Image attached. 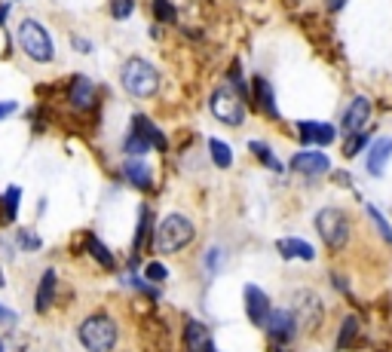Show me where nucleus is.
<instances>
[{
	"label": "nucleus",
	"mask_w": 392,
	"mask_h": 352,
	"mask_svg": "<svg viewBox=\"0 0 392 352\" xmlns=\"http://www.w3.org/2000/svg\"><path fill=\"white\" fill-rule=\"evenodd\" d=\"M224 261V252H221V248H209V252H205V270H209V273H221V264Z\"/></svg>",
	"instance_id": "nucleus-33"
},
{
	"label": "nucleus",
	"mask_w": 392,
	"mask_h": 352,
	"mask_svg": "<svg viewBox=\"0 0 392 352\" xmlns=\"http://www.w3.org/2000/svg\"><path fill=\"white\" fill-rule=\"evenodd\" d=\"M190 242H193V224L184 215H166L163 224L156 227V233H154V245L160 248L163 254H175Z\"/></svg>",
	"instance_id": "nucleus-3"
},
{
	"label": "nucleus",
	"mask_w": 392,
	"mask_h": 352,
	"mask_svg": "<svg viewBox=\"0 0 392 352\" xmlns=\"http://www.w3.org/2000/svg\"><path fill=\"white\" fill-rule=\"evenodd\" d=\"M251 89H255V105L264 110V114L270 119H276L279 117V110H276V95H273V86L264 80V77H255V83H251Z\"/></svg>",
	"instance_id": "nucleus-17"
},
{
	"label": "nucleus",
	"mask_w": 392,
	"mask_h": 352,
	"mask_svg": "<svg viewBox=\"0 0 392 352\" xmlns=\"http://www.w3.org/2000/svg\"><path fill=\"white\" fill-rule=\"evenodd\" d=\"M132 129H135V132H142L147 141H151V147H156V151H166V147H169V144H166V135H163L160 129H156L144 114H135V117H132Z\"/></svg>",
	"instance_id": "nucleus-20"
},
{
	"label": "nucleus",
	"mask_w": 392,
	"mask_h": 352,
	"mask_svg": "<svg viewBox=\"0 0 392 352\" xmlns=\"http://www.w3.org/2000/svg\"><path fill=\"white\" fill-rule=\"evenodd\" d=\"M248 151L255 153L258 160H264V165H267V169H273V172H282V169H285V165L276 160V156H273V151H270V147H267L264 141H248Z\"/></svg>",
	"instance_id": "nucleus-23"
},
{
	"label": "nucleus",
	"mask_w": 392,
	"mask_h": 352,
	"mask_svg": "<svg viewBox=\"0 0 392 352\" xmlns=\"http://www.w3.org/2000/svg\"><path fill=\"white\" fill-rule=\"evenodd\" d=\"M117 322L108 316V312H96V316L83 319L80 328H77V337H80V346L89 349V352H110L117 346Z\"/></svg>",
	"instance_id": "nucleus-1"
},
{
	"label": "nucleus",
	"mask_w": 392,
	"mask_h": 352,
	"mask_svg": "<svg viewBox=\"0 0 392 352\" xmlns=\"http://www.w3.org/2000/svg\"><path fill=\"white\" fill-rule=\"evenodd\" d=\"M154 16H156V22H175L178 18L172 0H154Z\"/></svg>",
	"instance_id": "nucleus-30"
},
{
	"label": "nucleus",
	"mask_w": 392,
	"mask_h": 352,
	"mask_svg": "<svg viewBox=\"0 0 392 352\" xmlns=\"http://www.w3.org/2000/svg\"><path fill=\"white\" fill-rule=\"evenodd\" d=\"M292 312H294L297 325L306 328V331H313L316 325H319V319H322V303H319V298H316L313 291H297Z\"/></svg>",
	"instance_id": "nucleus-7"
},
{
	"label": "nucleus",
	"mask_w": 392,
	"mask_h": 352,
	"mask_svg": "<svg viewBox=\"0 0 392 352\" xmlns=\"http://www.w3.org/2000/svg\"><path fill=\"white\" fill-rule=\"evenodd\" d=\"M184 346H188V352H212V331L202 322L190 319L184 325Z\"/></svg>",
	"instance_id": "nucleus-13"
},
{
	"label": "nucleus",
	"mask_w": 392,
	"mask_h": 352,
	"mask_svg": "<svg viewBox=\"0 0 392 352\" xmlns=\"http://www.w3.org/2000/svg\"><path fill=\"white\" fill-rule=\"evenodd\" d=\"M0 352H4V344H0Z\"/></svg>",
	"instance_id": "nucleus-40"
},
{
	"label": "nucleus",
	"mask_w": 392,
	"mask_h": 352,
	"mask_svg": "<svg viewBox=\"0 0 392 352\" xmlns=\"http://www.w3.org/2000/svg\"><path fill=\"white\" fill-rule=\"evenodd\" d=\"M316 230H319V236L325 239L328 248H343L350 239V221L340 209H322L316 215Z\"/></svg>",
	"instance_id": "nucleus-5"
},
{
	"label": "nucleus",
	"mask_w": 392,
	"mask_h": 352,
	"mask_svg": "<svg viewBox=\"0 0 392 352\" xmlns=\"http://www.w3.org/2000/svg\"><path fill=\"white\" fill-rule=\"evenodd\" d=\"M123 175H126V181L135 184L138 190H151L154 187V172H151V165H147L144 160H132V156H129L126 165H123Z\"/></svg>",
	"instance_id": "nucleus-14"
},
{
	"label": "nucleus",
	"mask_w": 392,
	"mask_h": 352,
	"mask_svg": "<svg viewBox=\"0 0 392 352\" xmlns=\"http://www.w3.org/2000/svg\"><path fill=\"white\" fill-rule=\"evenodd\" d=\"M209 105H212V114L218 117L224 126H242V123H246V105H242L239 92L214 89Z\"/></svg>",
	"instance_id": "nucleus-6"
},
{
	"label": "nucleus",
	"mask_w": 392,
	"mask_h": 352,
	"mask_svg": "<svg viewBox=\"0 0 392 352\" xmlns=\"http://www.w3.org/2000/svg\"><path fill=\"white\" fill-rule=\"evenodd\" d=\"M246 312H248L251 325L264 328V322L270 316V300H267V294L260 291L258 285H246Z\"/></svg>",
	"instance_id": "nucleus-10"
},
{
	"label": "nucleus",
	"mask_w": 392,
	"mask_h": 352,
	"mask_svg": "<svg viewBox=\"0 0 392 352\" xmlns=\"http://www.w3.org/2000/svg\"><path fill=\"white\" fill-rule=\"evenodd\" d=\"M368 119H371V101L365 95H359L350 101L347 114H343V129H347V132H362Z\"/></svg>",
	"instance_id": "nucleus-12"
},
{
	"label": "nucleus",
	"mask_w": 392,
	"mask_h": 352,
	"mask_svg": "<svg viewBox=\"0 0 392 352\" xmlns=\"http://www.w3.org/2000/svg\"><path fill=\"white\" fill-rule=\"evenodd\" d=\"M209 153H212V163L218 165V169H230V163H233V151L221 141V138H209Z\"/></svg>",
	"instance_id": "nucleus-22"
},
{
	"label": "nucleus",
	"mask_w": 392,
	"mask_h": 352,
	"mask_svg": "<svg viewBox=\"0 0 392 352\" xmlns=\"http://www.w3.org/2000/svg\"><path fill=\"white\" fill-rule=\"evenodd\" d=\"M343 4H347V0H325V6H328V9H331V13H334V9H340Z\"/></svg>",
	"instance_id": "nucleus-38"
},
{
	"label": "nucleus",
	"mask_w": 392,
	"mask_h": 352,
	"mask_svg": "<svg viewBox=\"0 0 392 352\" xmlns=\"http://www.w3.org/2000/svg\"><path fill=\"white\" fill-rule=\"evenodd\" d=\"M144 276H147V279H151V282H163V279H166V276H169V270H166V266H163V264H156V261H151V264H147V266H144Z\"/></svg>",
	"instance_id": "nucleus-34"
},
{
	"label": "nucleus",
	"mask_w": 392,
	"mask_h": 352,
	"mask_svg": "<svg viewBox=\"0 0 392 352\" xmlns=\"http://www.w3.org/2000/svg\"><path fill=\"white\" fill-rule=\"evenodd\" d=\"M0 325H16V312L0 303Z\"/></svg>",
	"instance_id": "nucleus-35"
},
{
	"label": "nucleus",
	"mask_w": 392,
	"mask_h": 352,
	"mask_svg": "<svg viewBox=\"0 0 392 352\" xmlns=\"http://www.w3.org/2000/svg\"><path fill=\"white\" fill-rule=\"evenodd\" d=\"M123 147H126V153H129V156H142V153L151 151V141H147V138H144L142 132H135V129H132Z\"/></svg>",
	"instance_id": "nucleus-26"
},
{
	"label": "nucleus",
	"mask_w": 392,
	"mask_h": 352,
	"mask_svg": "<svg viewBox=\"0 0 392 352\" xmlns=\"http://www.w3.org/2000/svg\"><path fill=\"white\" fill-rule=\"evenodd\" d=\"M86 252L96 257V261L101 264V266H108V270H114V254H110V248H105V242L96 236V233H89L86 236Z\"/></svg>",
	"instance_id": "nucleus-21"
},
{
	"label": "nucleus",
	"mask_w": 392,
	"mask_h": 352,
	"mask_svg": "<svg viewBox=\"0 0 392 352\" xmlns=\"http://www.w3.org/2000/svg\"><path fill=\"white\" fill-rule=\"evenodd\" d=\"M147 230H151V209H142V218H138V230H135V252L147 242Z\"/></svg>",
	"instance_id": "nucleus-29"
},
{
	"label": "nucleus",
	"mask_w": 392,
	"mask_h": 352,
	"mask_svg": "<svg viewBox=\"0 0 392 352\" xmlns=\"http://www.w3.org/2000/svg\"><path fill=\"white\" fill-rule=\"evenodd\" d=\"M292 169L297 175H304V178H319V175L331 169V160L319 151H301L292 156Z\"/></svg>",
	"instance_id": "nucleus-9"
},
{
	"label": "nucleus",
	"mask_w": 392,
	"mask_h": 352,
	"mask_svg": "<svg viewBox=\"0 0 392 352\" xmlns=\"http://www.w3.org/2000/svg\"><path fill=\"white\" fill-rule=\"evenodd\" d=\"M18 202H22V187H6L4 193V218L6 221H16L18 218Z\"/></svg>",
	"instance_id": "nucleus-24"
},
{
	"label": "nucleus",
	"mask_w": 392,
	"mask_h": 352,
	"mask_svg": "<svg viewBox=\"0 0 392 352\" xmlns=\"http://www.w3.org/2000/svg\"><path fill=\"white\" fill-rule=\"evenodd\" d=\"M52 300H55V273L46 270L40 285H37V294H34V310L37 312H46V310L52 307Z\"/></svg>",
	"instance_id": "nucleus-19"
},
{
	"label": "nucleus",
	"mask_w": 392,
	"mask_h": 352,
	"mask_svg": "<svg viewBox=\"0 0 392 352\" xmlns=\"http://www.w3.org/2000/svg\"><path fill=\"white\" fill-rule=\"evenodd\" d=\"M297 132H301L304 144H316V147L338 141V129L331 123H297Z\"/></svg>",
	"instance_id": "nucleus-11"
},
{
	"label": "nucleus",
	"mask_w": 392,
	"mask_h": 352,
	"mask_svg": "<svg viewBox=\"0 0 392 352\" xmlns=\"http://www.w3.org/2000/svg\"><path fill=\"white\" fill-rule=\"evenodd\" d=\"M68 98L77 110L92 107V101H96V86H92V80L89 77H74L71 89H68Z\"/></svg>",
	"instance_id": "nucleus-16"
},
{
	"label": "nucleus",
	"mask_w": 392,
	"mask_h": 352,
	"mask_svg": "<svg viewBox=\"0 0 392 352\" xmlns=\"http://www.w3.org/2000/svg\"><path fill=\"white\" fill-rule=\"evenodd\" d=\"M74 49H77V52H92V43L83 40V37H74Z\"/></svg>",
	"instance_id": "nucleus-37"
},
{
	"label": "nucleus",
	"mask_w": 392,
	"mask_h": 352,
	"mask_svg": "<svg viewBox=\"0 0 392 352\" xmlns=\"http://www.w3.org/2000/svg\"><path fill=\"white\" fill-rule=\"evenodd\" d=\"M4 285H6V279H4V273H0V288H4Z\"/></svg>",
	"instance_id": "nucleus-39"
},
{
	"label": "nucleus",
	"mask_w": 392,
	"mask_h": 352,
	"mask_svg": "<svg viewBox=\"0 0 392 352\" xmlns=\"http://www.w3.org/2000/svg\"><path fill=\"white\" fill-rule=\"evenodd\" d=\"M359 322H356V316H350L347 322H343V328H340V340H338V346L340 349H350L352 344H359Z\"/></svg>",
	"instance_id": "nucleus-25"
},
{
	"label": "nucleus",
	"mask_w": 392,
	"mask_h": 352,
	"mask_svg": "<svg viewBox=\"0 0 392 352\" xmlns=\"http://www.w3.org/2000/svg\"><path fill=\"white\" fill-rule=\"evenodd\" d=\"M264 328H267V334L273 337L276 344H288V340L294 337V331H297V319H294L292 310H270Z\"/></svg>",
	"instance_id": "nucleus-8"
},
{
	"label": "nucleus",
	"mask_w": 392,
	"mask_h": 352,
	"mask_svg": "<svg viewBox=\"0 0 392 352\" xmlns=\"http://www.w3.org/2000/svg\"><path fill=\"white\" fill-rule=\"evenodd\" d=\"M18 110V105L16 101H0V119H6V117H13Z\"/></svg>",
	"instance_id": "nucleus-36"
},
{
	"label": "nucleus",
	"mask_w": 392,
	"mask_h": 352,
	"mask_svg": "<svg viewBox=\"0 0 392 352\" xmlns=\"http://www.w3.org/2000/svg\"><path fill=\"white\" fill-rule=\"evenodd\" d=\"M18 46H22V52L34 61L52 59V37L37 18H25V22L18 25Z\"/></svg>",
	"instance_id": "nucleus-4"
},
{
	"label": "nucleus",
	"mask_w": 392,
	"mask_h": 352,
	"mask_svg": "<svg viewBox=\"0 0 392 352\" xmlns=\"http://www.w3.org/2000/svg\"><path fill=\"white\" fill-rule=\"evenodd\" d=\"M276 248H279V254H282L285 261H294V257H301V261H313V257H316L313 245H306L304 239H297V236L279 239V242H276Z\"/></svg>",
	"instance_id": "nucleus-18"
},
{
	"label": "nucleus",
	"mask_w": 392,
	"mask_h": 352,
	"mask_svg": "<svg viewBox=\"0 0 392 352\" xmlns=\"http://www.w3.org/2000/svg\"><path fill=\"white\" fill-rule=\"evenodd\" d=\"M392 160V138H377L374 147H371V153H368V175H384L386 172V163Z\"/></svg>",
	"instance_id": "nucleus-15"
},
{
	"label": "nucleus",
	"mask_w": 392,
	"mask_h": 352,
	"mask_svg": "<svg viewBox=\"0 0 392 352\" xmlns=\"http://www.w3.org/2000/svg\"><path fill=\"white\" fill-rule=\"evenodd\" d=\"M135 9V0H110V16L117 18V22H126L129 16H132Z\"/></svg>",
	"instance_id": "nucleus-31"
},
{
	"label": "nucleus",
	"mask_w": 392,
	"mask_h": 352,
	"mask_svg": "<svg viewBox=\"0 0 392 352\" xmlns=\"http://www.w3.org/2000/svg\"><path fill=\"white\" fill-rule=\"evenodd\" d=\"M368 215H371V221H374V227L380 230L384 242H392V227H389V221L384 218V211H380L377 206H368Z\"/></svg>",
	"instance_id": "nucleus-28"
},
{
	"label": "nucleus",
	"mask_w": 392,
	"mask_h": 352,
	"mask_svg": "<svg viewBox=\"0 0 392 352\" xmlns=\"http://www.w3.org/2000/svg\"><path fill=\"white\" fill-rule=\"evenodd\" d=\"M120 83L129 95L135 98H151L156 89H160V71L154 68L147 59H129L123 74H120Z\"/></svg>",
	"instance_id": "nucleus-2"
},
{
	"label": "nucleus",
	"mask_w": 392,
	"mask_h": 352,
	"mask_svg": "<svg viewBox=\"0 0 392 352\" xmlns=\"http://www.w3.org/2000/svg\"><path fill=\"white\" fill-rule=\"evenodd\" d=\"M16 245L22 248V252H40L43 248V239L34 233V230H18L16 233Z\"/></svg>",
	"instance_id": "nucleus-27"
},
{
	"label": "nucleus",
	"mask_w": 392,
	"mask_h": 352,
	"mask_svg": "<svg viewBox=\"0 0 392 352\" xmlns=\"http://www.w3.org/2000/svg\"><path fill=\"white\" fill-rule=\"evenodd\" d=\"M365 141H368V135H365V132H350L347 144H343V153H347V156L362 153V151H365Z\"/></svg>",
	"instance_id": "nucleus-32"
}]
</instances>
